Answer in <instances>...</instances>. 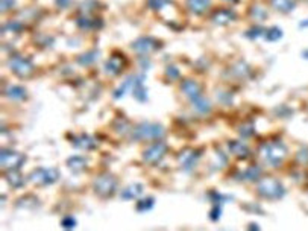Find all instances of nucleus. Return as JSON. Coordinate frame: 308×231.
I'll list each match as a JSON object with an SVG mask.
<instances>
[{
  "mask_svg": "<svg viewBox=\"0 0 308 231\" xmlns=\"http://www.w3.org/2000/svg\"><path fill=\"white\" fill-rule=\"evenodd\" d=\"M284 155H286V148L283 146V144H272V146H269L267 160L270 163H275V166L278 163H281Z\"/></svg>",
  "mask_w": 308,
  "mask_h": 231,
  "instance_id": "f257e3e1",
  "label": "nucleus"
},
{
  "mask_svg": "<svg viewBox=\"0 0 308 231\" xmlns=\"http://www.w3.org/2000/svg\"><path fill=\"white\" fill-rule=\"evenodd\" d=\"M114 181H111L109 178H102L96 183V192H102V190H106L108 195H111L114 192Z\"/></svg>",
  "mask_w": 308,
  "mask_h": 231,
  "instance_id": "f03ea898",
  "label": "nucleus"
},
{
  "mask_svg": "<svg viewBox=\"0 0 308 231\" xmlns=\"http://www.w3.org/2000/svg\"><path fill=\"white\" fill-rule=\"evenodd\" d=\"M298 160L304 164H308V149H302L299 154H298Z\"/></svg>",
  "mask_w": 308,
  "mask_h": 231,
  "instance_id": "7ed1b4c3",
  "label": "nucleus"
}]
</instances>
